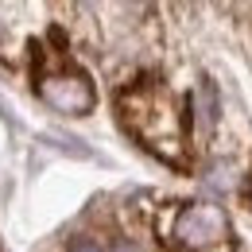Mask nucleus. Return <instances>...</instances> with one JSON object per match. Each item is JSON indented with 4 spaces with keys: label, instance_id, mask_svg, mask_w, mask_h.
Segmentation results:
<instances>
[{
    "label": "nucleus",
    "instance_id": "obj_5",
    "mask_svg": "<svg viewBox=\"0 0 252 252\" xmlns=\"http://www.w3.org/2000/svg\"><path fill=\"white\" fill-rule=\"evenodd\" d=\"M113 252H140V249H136V245H128V241H121V245H117Z\"/></svg>",
    "mask_w": 252,
    "mask_h": 252
},
{
    "label": "nucleus",
    "instance_id": "obj_4",
    "mask_svg": "<svg viewBox=\"0 0 252 252\" xmlns=\"http://www.w3.org/2000/svg\"><path fill=\"white\" fill-rule=\"evenodd\" d=\"M66 252H105V249H101V245H94L90 237H74V241L66 245Z\"/></svg>",
    "mask_w": 252,
    "mask_h": 252
},
{
    "label": "nucleus",
    "instance_id": "obj_2",
    "mask_svg": "<svg viewBox=\"0 0 252 252\" xmlns=\"http://www.w3.org/2000/svg\"><path fill=\"white\" fill-rule=\"evenodd\" d=\"M159 237L171 252H233V225L218 206L183 202L159 218Z\"/></svg>",
    "mask_w": 252,
    "mask_h": 252
},
{
    "label": "nucleus",
    "instance_id": "obj_6",
    "mask_svg": "<svg viewBox=\"0 0 252 252\" xmlns=\"http://www.w3.org/2000/svg\"><path fill=\"white\" fill-rule=\"evenodd\" d=\"M245 202H249V210H252V183H249V190H245Z\"/></svg>",
    "mask_w": 252,
    "mask_h": 252
},
{
    "label": "nucleus",
    "instance_id": "obj_3",
    "mask_svg": "<svg viewBox=\"0 0 252 252\" xmlns=\"http://www.w3.org/2000/svg\"><path fill=\"white\" fill-rule=\"evenodd\" d=\"M35 90H39V97H43L51 109H59V113H74V117L90 113L94 101H97L90 78H86L78 66H70V63H59V70H43L39 82H35Z\"/></svg>",
    "mask_w": 252,
    "mask_h": 252
},
{
    "label": "nucleus",
    "instance_id": "obj_1",
    "mask_svg": "<svg viewBox=\"0 0 252 252\" xmlns=\"http://www.w3.org/2000/svg\"><path fill=\"white\" fill-rule=\"evenodd\" d=\"M117 109L128 136L148 148L163 163L190 171V144H187V113L183 101L171 94L159 78H136L117 94Z\"/></svg>",
    "mask_w": 252,
    "mask_h": 252
}]
</instances>
